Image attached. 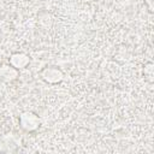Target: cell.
Returning <instances> with one entry per match:
<instances>
[{
    "mask_svg": "<svg viewBox=\"0 0 154 154\" xmlns=\"http://www.w3.org/2000/svg\"><path fill=\"white\" fill-rule=\"evenodd\" d=\"M40 124H41V120L38 116L34 112L28 111V112H23L19 116V126L26 132L36 131L40 128Z\"/></svg>",
    "mask_w": 154,
    "mask_h": 154,
    "instance_id": "cell-1",
    "label": "cell"
},
{
    "mask_svg": "<svg viewBox=\"0 0 154 154\" xmlns=\"http://www.w3.org/2000/svg\"><path fill=\"white\" fill-rule=\"evenodd\" d=\"M41 78L48 84H58L64 79V72L58 66H47L41 71Z\"/></svg>",
    "mask_w": 154,
    "mask_h": 154,
    "instance_id": "cell-2",
    "label": "cell"
},
{
    "mask_svg": "<svg viewBox=\"0 0 154 154\" xmlns=\"http://www.w3.org/2000/svg\"><path fill=\"white\" fill-rule=\"evenodd\" d=\"M30 63V58L28 54L23 53V52H17V53H13L11 57H10V60H8V64L12 65L14 69L17 70H22L24 67L28 66V64Z\"/></svg>",
    "mask_w": 154,
    "mask_h": 154,
    "instance_id": "cell-3",
    "label": "cell"
},
{
    "mask_svg": "<svg viewBox=\"0 0 154 154\" xmlns=\"http://www.w3.org/2000/svg\"><path fill=\"white\" fill-rule=\"evenodd\" d=\"M18 71L17 69H14L12 65L10 64H4L0 66V78L6 81V82H11L14 81L18 77Z\"/></svg>",
    "mask_w": 154,
    "mask_h": 154,
    "instance_id": "cell-4",
    "label": "cell"
}]
</instances>
